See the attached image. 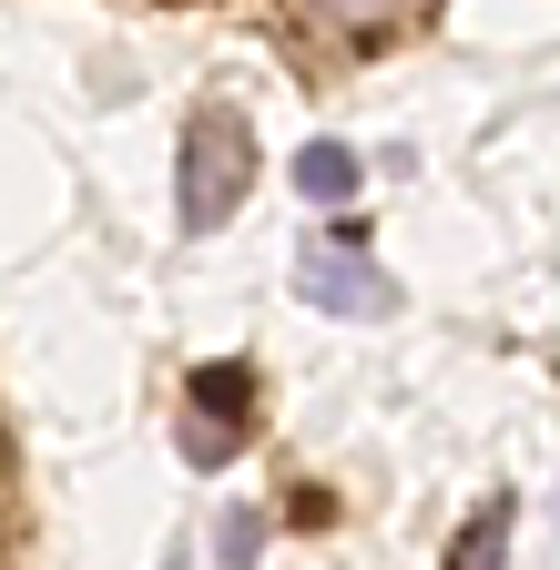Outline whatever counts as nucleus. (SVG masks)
Here are the masks:
<instances>
[{
    "label": "nucleus",
    "mask_w": 560,
    "mask_h": 570,
    "mask_svg": "<svg viewBox=\"0 0 560 570\" xmlns=\"http://www.w3.org/2000/svg\"><path fill=\"white\" fill-rule=\"evenodd\" d=\"M245 174H255L245 122H235V112H204V122L184 132V225H194V235H215L225 214L245 204Z\"/></svg>",
    "instance_id": "obj_1"
},
{
    "label": "nucleus",
    "mask_w": 560,
    "mask_h": 570,
    "mask_svg": "<svg viewBox=\"0 0 560 570\" xmlns=\"http://www.w3.org/2000/svg\"><path fill=\"white\" fill-rule=\"evenodd\" d=\"M296 296H306V306H336V316H387L397 285H387L357 245H316V255L296 265Z\"/></svg>",
    "instance_id": "obj_2"
},
{
    "label": "nucleus",
    "mask_w": 560,
    "mask_h": 570,
    "mask_svg": "<svg viewBox=\"0 0 560 570\" xmlns=\"http://www.w3.org/2000/svg\"><path fill=\"white\" fill-rule=\"evenodd\" d=\"M296 194L306 204H346L357 194V154H346V142H306L296 154Z\"/></svg>",
    "instance_id": "obj_3"
},
{
    "label": "nucleus",
    "mask_w": 560,
    "mask_h": 570,
    "mask_svg": "<svg viewBox=\"0 0 560 570\" xmlns=\"http://www.w3.org/2000/svg\"><path fill=\"white\" fill-rule=\"evenodd\" d=\"M500 540H510V499H479V520L449 540V570H489V560H500Z\"/></svg>",
    "instance_id": "obj_4"
},
{
    "label": "nucleus",
    "mask_w": 560,
    "mask_h": 570,
    "mask_svg": "<svg viewBox=\"0 0 560 570\" xmlns=\"http://www.w3.org/2000/svg\"><path fill=\"white\" fill-rule=\"evenodd\" d=\"M235 449H245V428H235V417H204V407H194V428H184V459H194V469H225Z\"/></svg>",
    "instance_id": "obj_5"
},
{
    "label": "nucleus",
    "mask_w": 560,
    "mask_h": 570,
    "mask_svg": "<svg viewBox=\"0 0 560 570\" xmlns=\"http://www.w3.org/2000/svg\"><path fill=\"white\" fill-rule=\"evenodd\" d=\"M245 397H255L245 367H204V377H194V407H215V417H235V428H245Z\"/></svg>",
    "instance_id": "obj_6"
},
{
    "label": "nucleus",
    "mask_w": 560,
    "mask_h": 570,
    "mask_svg": "<svg viewBox=\"0 0 560 570\" xmlns=\"http://www.w3.org/2000/svg\"><path fill=\"white\" fill-rule=\"evenodd\" d=\"M255 540H265V530H255V510H235V520H225V570H245V560H255Z\"/></svg>",
    "instance_id": "obj_7"
}]
</instances>
